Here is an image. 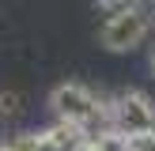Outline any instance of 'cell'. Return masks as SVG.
Masks as SVG:
<instances>
[{"label":"cell","mask_w":155,"mask_h":151,"mask_svg":"<svg viewBox=\"0 0 155 151\" xmlns=\"http://www.w3.org/2000/svg\"><path fill=\"white\" fill-rule=\"evenodd\" d=\"M49 106L57 113V121H68V125H80V128H87L106 110V102H98L83 83H61V87H53Z\"/></svg>","instance_id":"cell-1"},{"label":"cell","mask_w":155,"mask_h":151,"mask_svg":"<svg viewBox=\"0 0 155 151\" xmlns=\"http://www.w3.org/2000/svg\"><path fill=\"white\" fill-rule=\"evenodd\" d=\"M114 113V128L117 136H140V132H155V106L148 95L140 91H121L110 102Z\"/></svg>","instance_id":"cell-2"},{"label":"cell","mask_w":155,"mask_h":151,"mask_svg":"<svg viewBox=\"0 0 155 151\" xmlns=\"http://www.w3.org/2000/svg\"><path fill=\"white\" fill-rule=\"evenodd\" d=\"M148 38V11L144 8H129V11H117L106 19L102 27V45L110 53H129Z\"/></svg>","instance_id":"cell-3"},{"label":"cell","mask_w":155,"mask_h":151,"mask_svg":"<svg viewBox=\"0 0 155 151\" xmlns=\"http://www.w3.org/2000/svg\"><path fill=\"white\" fill-rule=\"evenodd\" d=\"M23 113V95L19 91H0V121H15Z\"/></svg>","instance_id":"cell-4"},{"label":"cell","mask_w":155,"mask_h":151,"mask_svg":"<svg viewBox=\"0 0 155 151\" xmlns=\"http://www.w3.org/2000/svg\"><path fill=\"white\" fill-rule=\"evenodd\" d=\"M0 151H45V140L42 136H15V140H8V143H0Z\"/></svg>","instance_id":"cell-5"},{"label":"cell","mask_w":155,"mask_h":151,"mask_svg":"<svg viewBox=\"0 0 155 151\" xmlns=\"http://www.w3.org/2000/svg\"><path fill=\"white\" fill-rule=\"evenodd\" d=\"M129 151H155V132H140V136H125Z\"/></svg>","instance_id":"cell-6"},{"label":"cell","mask_w":155,"mask_h":151,"mask_svg":"<svg viewBox=\"0 0 155 151\" xmlns=\"http://www.w3.org/2000/svg\"><path fill=\"white\" fill-rule=\"evenodd\" d=\"M151 76H155V53H151Z\"/></svg>","instance_id":"cell-7"}]
</instances>
